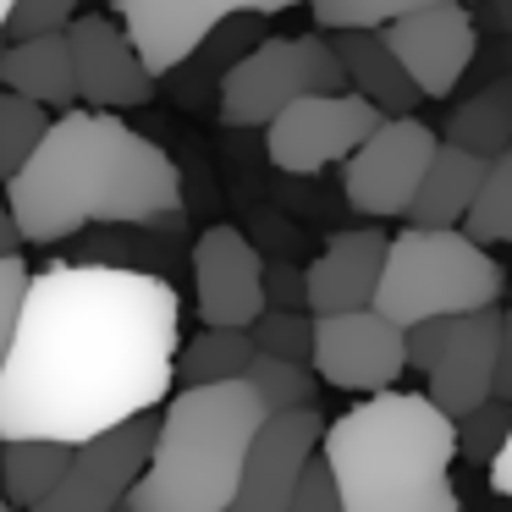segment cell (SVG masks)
I'll return each instance as SVG.
<instances>
[{"label": "cell", "instance_id": "cell-18", "mask_svg": "<svg viewBox=\"0 0 512 512\" xmlns=\"http://www.w3.org/2000/svg\"><path fill=\"white\" fill-rule=\"evenodd\" d=\"M0 89L23 94L45 111H78V67H72V39L39 34V39H6L0 45Z\"/></svg>", "mask_w": 512, "mask_h": 512}, {"label": "cell", "instance_id": "cell-19", "mask_svg": "<svg viewBox=\"0 0 512 512\" xmlns=\"http://www.w3.org/2000/svg\"><path fill=\"white\" fill-rule=\"evenodd\" d=\"M331 45H336V61H342V72H347V89L364 94L386 122L391 116L419 111L424 94L413 89V78L402 72V61L391 56V45H386L380 28H342V34H331Z\"/></svg>", "mask_w": 512, "mask_h": 512}, {"label": "cell", "instance_id": "cell-42", "mask_svg": "<svg viewBox=\"0 0 512 512\" xmlns=\"http://www.w3.org/2000/svg\"><path fill=\"white\" fill-rule=\"evenodd\" d=\"M116 512H133V507H127V501H122V507H116Z\"/></svg>", "mask_w": 512, "mask_h": 512}, {"label": "cell", "instance_id": "cell-34", "mask_svg": "<svg viewBox=\"0 0 512 512\" xmlns=\"http://www.w3.org/2000/svg\"><path fill=\"white\" fill-rule=\"evenodd\" d=\"M496 397L512 402V298L501 303V364H496Z\"/></svg>", "mask_w": 512, "mask_h": 512}, {"label": "cell", "instance_id": "cell-13", "mask_svg": "<svg viewBox=\"0 0 512 512\" xmlns=\"http://www.w3.org/2000/svg\"><path fill=\"white\" fill-rule=\"evenodd\" d=\"M193 298H199V320L221 331H254V320L270 309L265 259L237 226H210L193 243Z\"/></svg>", "mask_w": 512, "mask_h": 512}, {"label": "cell", "instance_id": "cell-24", "mask_svg": "<svg viewBox=\"0 0 512 512\" xmlns=\"http://www.w3.org/2000/svg\"><path fill=\"white\" fill-rule=\"evenodd\" d=\"M50 127H56V116H50L45 105L0 89V182H12L17 171L39 155V144L50 138Z\"/></svg>", "mask_w": 512, "mask_h": 512}, {"label": "cell", "instance_id": "cell-9", "mask_svg": "<svg viewBox=\"0 0 512 512\" xmlns=\"http://www.w3.org/2000/svg\"><path fill=\"white\" fill-rule=\"evenodd\" d=\"M303 0H116V23L133 34L149 72H177L188 56H199L204 39L221 34L232 17H276Z\"/></svg>", "mask_w": 512, "mask_h": 512}, {"label": "cell", "instance_id": "cell-2", "mask_svg": "<svg viewBox=\"0 0 512 512\" xmlns=\"http://www.w3.org/2000/svg\"><path fill=\"white\" fill-rule=\"evenodd\" d=\"M23 243H61L83 226H144L182 204V171L155 138L111 111L56 116L39 155L6 182Z\"/></svg>", "mask_w": 512, "mask_h": 512}, {"label": "cell", "instance_id": "cell-15", "mask_svg": "<svg viewBox=\"0 0 512 512\" xmlns=\"http://www.w3.org/2000/svg\"><path fill=\"white\" fill-rule=\"evenodd\" d=\"M72 67H78V100L89 111H138L155 100V72L138 56L133 34L111 17H72Z\"/></svg>", "mask_w": 512, "mask_h": 512}, {"label": "cell", "instance_id": "cell-16", "mask_svg": "<svg viewBox=\"0 0 512 512\" xmlns=\"http://www.w3.org/2000/svg\"><path fill=\"white\" fill-rule=\"evenodd\" d=\"M320 441H325L320 408L270 413L265 430H259V441H254V452H248L243 485H237V496H232L226 512H287L303 468L320 457Z\"/></svg>", "mask_w": 512, "mask_h": 512}, {"label": "cell", "instance_id": "cell-25", "mask_svg": "<svg viewBox=\"0 0 512 512\" xmlns=\"http://www.w3.org/2000/svg\"><path fill=\"white\" fill-rule=\"evenodd\" d=\"M463 232L474 237L479 248L512 243V144L501 149V155H490L485 182H479V199H474V210H468Z\"/></svg>", "mask_w": 512, "mask_h": 512}, {"label": "cell", "instance_id": "cell-22", "mask_svg": "<svg viewBox=\"0 0 512 512\" xmlns=\"http://www.w3.org/2000/svg\"><path fill=\"white\" fill-rule=\"evenodd\" d=\"M72 452L67 441H6V479H0V496L12 501L17 512H34L39 501H50V490L67 479Z\"/></svg>", "mask_w": 512, "mask_h": 512}, {"label": "cell", "instance_id": "cell-12", "mask_svg": "<svg viewBox=\"0 0 512 512\" xmlns=\"http://www.w3.org/2000/svg\"><path fill=\"white\" fill-rule=\"evenodd\" d=\"M441 138L430 133L413 116H391L353 160H347V204L358 215H375V221H391V215H408L413 193H419L424 171H430Z\"/></svg>", "mask_w": 512, "mask_h": 512}, {"label": "cell", "instance_id": "cell-8", "mask_svg": "<svg viewBox=\"0 0 512 512\" xmlns=\"http://www.w3.org/2000/svg\"><path fill=\"white\" fill-rule=\"evenodd\" d=\"M380 127H386V116L364 94H309L265 127V155L287 177H314L336 160H353Z\"/></svg>", "mask_w": 512, "mask_h": 512}, {"label": "cell", "instance_id": "cell-29", "mask_svg": "<svg viewBox=\"0 0 512 512\" xmlns=\"http://www.w3.org/2000/svg\"><path fill=\"white\" fill-rule=\"evenodd\" d=\"M254 347L287 364H314V320L303 309H265L254 320Z\"/></svg>", "mask_w": 512, "mask_h": 512}, {"label": "cell", "instance_id": "cell-1", "mask_svg": "<svg viewBox=\"0 0 512 512\" xmlns=\"http://www.w3.org/2000/svg\"><path fill=\"white\" fill-rule=\"evenodd\" d=\"M182 303L127 265H50L34 276L0 369V441L83 446L171 402Z\"/></svg>", "mask_w": 512, "mask_h": 512}, {"label": "cell", "instance_id": "cell-17", "mask_svg": "<svg viewBox=\"0 0 512 512\" xmlns=\"http://www.w3.org/2000/svg\"><path fill=\"white\" fill-rule=\"evenodd\" d=\"M391 237L380 226H358V232H336L331 243L314 254V265L303 270V292H309L314 320L353 309H375L380 276H386Z\"/></svg>", "mask_w": 512, "mask_h": 512}, {"label": "cell", "instance_id": "cell-31", "mask_svg": "<svg viewBox=\"0 0 512 512\" xmlns=\"http://www.w3.org/2000/svg\"><path fill=\"white\" fill-rule=\"evenodd\" d=\"M72 12H78V0H17L12 23H6V39L61 34V28H72Z\"/></svg>", "mask_w": 512, "mask_h": 512}, {"label": "cell", "instance_id": "cell-26", "mask_svg": "<svg viewBox=\"0 0 512 512\" xmlns=\"http://www.w3.org/2000/svg\"><path fill=\"white\" fill-rule=\"evenodd\" d=\"M248 391L265 402V413H292V408H314L320 375H314V364H287V358L259 353L248 364Z\"/></svg>", "mask_w": 512, "mask_h": 512}, {"label": "cell", "instance_id": "cell-28", "mask_svg": "<svg viewBox=\"0 0 512 512\" xmlns=\"http://www.w3.org/2000/svg\"><path fill=\"white\" fill-rule=\"evenodd\" d=\"M507 441H512V402H501V397L479 402L474 413L457 419V452H463L468 463L496 468V457L507 452Z\"/></svg>", "mask_w": 512, "mask_h": 512}, {"label": "cell", "instance_id": "cell-14", "mask_svg": "<svg viewBox=\"0 0 512 512\" xmlns=\"http://www.w3.org/2000/svg\"><path fill=\"white\" fill-rule=\"evenodd\" d=\"M391 45V56L402 61V72L413 78V89L424 100H446V94L463 83L468 61L479 50V17L463 0H446V6H430V12H413L402 23L380 28Z\"/></svg>", "mask_w": 512, "mask_h": 512}, {"label": "cell", "instance_id": "cell-20", "mask_svg": "<svg viewBox=\"0 0 512 512\" xmlns=\"http://www.w3.org/2000/svg\"><path fill=\"white\" fill-rule=\"evenodd\" d=\"M485 166H490V155L441 144L408 204V226H419V232H463L468 210L479 199V182H485Z\"/></svg>", "mask_w": 512, "mask_h": 512}, {"label": "cell", "instance_id": "cell-40", "mask_svg": "<svg viewBox=\"0 0 512 512\" xmlns=\"http://www.w3.org/2000/svg\"><path fill=\"white\" fill-rule=\"evenodd\" d=\"M0 512H17V507H12V501H6V496H0Z\"/></svg>", "mask_w": 512, "mask_h": 512}, {"label": "cell", "instance_id": "cell-6", "mask_svg": "<svg viewBox=\"0 0 512 512\" xmlns=\"http://www.w3.org/2000/svg\"><path fill=\"white\" fill-rule=\"evenodd\" d=\"M309 94H347V72L336 45L314 28L298 39H259L248 56L221 72V122L226 127H270L287 105Z\"/></svg>", "mask_w": 512, "mask_h": 512}, {"label": "cell", "instance_id": "cell-11", "mask_svg": "<svg viewBox=\"0 0 512 512\" xmlns=\"http://www.w3.org/2000/svg\"><path fill=\"white\" fill-rule=\"evenodd\" d=\"M155 435H160V419L155 413H138V419L83 441L78 452H72L67 479H61V485L50 490V501H39L34 512H116L133 496L138 479H144Z\"/></svg>", "mask_w": 512, "mask_h": 512}, {"label": "cell", "instance_id": "cell-21", "mask_svg": "<svg viewBox=\"0 0 512 512\" xmlns=\"http://www.w3.org/2000/svg\"><path fill=\"white\" fill-rule=\"evenodd\" d=\"M259 358L248 331H221V325H199V336H188L177 353V380L188 386H232L248 380V364Z\"/></svg>", "mask_w": 512, "mask_h": 512}, {"label": "cell", "instance_id": "cell-30", "mask_svg": "<svg viewBox=\"0 0 512 512\" xmlns=\"http://www.w3.org/2000/svg\"><path fill=\"white\" fill-rule=\"evenodd\" d=\"M28 287H34V276H28L23 259H0V369H6V358H12V342H17V325H23Z\"/></svg>", "mask_w": 512, "mask_h": 512}, {"label": "cell", "instance_id": "cell-38", "mask_svg": "<svg viewBox=\"0 0 512 512\" xmlns=\"http://www.w3.org/2000/svg\"><path fill=\"white\" fill-rule=\"evenodd\" d=\"M12 6H17V0H0V45H6V23H12Z\"/></svg>", "mask_w": 512, "mask_h": 512}, {"label": "cell", "instance_id": "cell-3", "mask_svg": "<svg viewBox=\"0 0 512 512\" xmlns=\"http://www.w3.org/2000/svg\"><path fill=\"white\" fill-rule=\"evenodd\" d=\"M342 512H463L452 485L457 424L424 391H380L325 424Z\"/></svg>", "mask_w": 512, "mask_h": 512}, {"label": "cell", "instance_id": "cell-36", "mask_svg": "<svg viewBox=\"0 0 512 512\" xmlns=\"http://www.w3.org/2000/svg\"><path fill=\"white\" fill-rule=\"evenodd\" d=\"M479 17H485L490 28H501V34H512V0H485Z\"/></svg>", "mask_w": 512, "mask_h": 512}, {"label": "cell", "instance_id": "cell-4", "mask_svg": "<svg viewBox=\"0 0 512 512\" xmlns=\"http://www.w3.org/2000/svg\"><path fill=\"white\" fill-rule=\"evenodd\" d=\"M265 419L270 413L248 391V380L171 391L149 468L133 485L127 507L133 512H226L237 485H243L248 452H254Z\"/></svg>", "mask_w": 512, "mask_h": 512}, {"label": "cell", "instance_id": "cell-41", "mask_svg": "<svg viewBox=\"0 0 512 512\" xmlns=\"http://www.w3.org/2000/svg\"><path fill=\"white\" fill-rule=\"evenodd\" d=\"M463 6H485V0H463Z\"/></svg>", "mask_w": 512, "mask_h": 512}, {"label": "cell", "instance_id": "cell-32", "mask_svg": "<svg viewBox=\"0 0 512 512\" xmlns=\"http://www.w3.org/2000/svg\"><path fill=\"white\" fill-rule=\"evenodd\" d=\"M287 512H342V490H336V474L325 457H314L309 468H303L298 490H292V507Z\"/></svg>", "mask_w": 512, "mask_h": 512}, {"label": "cell", "instance_id": "cell-23", "mask_svg": "<svg viewBox=\"0 0 512 512\" xmlns=\"http://www.w3.org/2000/svg\"><path fill=\"white\" fill-rule=\"evenodd\" d=\"M446 144L474 149V155H501L512 144V72L446 116Z\"/></svg>", "mask_w": 512, "mask_h": 512}, {"label": "cell", "instance_id": "cell-37", "mask_svg": "<svg viewBox=\"0 0 512 512\" xmlns=\"http://www.w3.org/2000/svg\"><path fill=\"white\" fill-rule=\"evenodd\" d=\"M490 485H496V496L512 501V441H507V452L496 457V468H490Z\"/></svg>", "mask_w": 512, "mask_h": 512}, {"label": "cell", "instance_id": "cell-7", "mask_svg": "<svg viewBox=\"0 0 512 512\" xmlns=\"http://www.w3.org/2000/svg\"><path fill=\"white\" fill-rule=\"evenodd\" d=\"M408 364L424 375V397L463 419L479 402L496 397V364H501V303L479 314H452V320H424L408 331Z\"/></svg>", "mask_w": 512, "mask_h": 512}, {"label": "cell", "instance_id": "cell-39", "mask_svg": "<svg viewBox=\"0 0 512 512\" xmlns=\"http://www.w3.org/2000/svg\"><path fill=\"white\" fill-rule=\"evenodd\" d=\"M0 479H6V441H0Z\"/></svg>", "mask_w": 512, "mask_h": 512}, {"label": "cell", "instance_id": "cell-10", "mask_svg": "<svg viewBox=\"0 0 512 512\" xmlns=\"http://www.w3.org/2000/svg\"><path fill=\"white\" fill-rule=\"evenodd\" d=\"M402 369H408V331L391 325L380 309L314 320V375H320V386L380 397V391H397Z\"/></svg>", "mask_w": 512, "mask_h": 512}, {"label": "cell", "instance_id": "cell-35", "mask_svg": "<svg viewBox=\"0 0 512 512\" xmlns=\"http://www.w3.org/2000/svg\"><path fill=\"white\" fill-rule=\"evenodd\" d=\"M17 248H23V232H17V215H12V204L0 199V259H23Z\"/></svg>", "mask_w": 512, "mask_h": 512}, {"label": "cell", "instance_id": "cell-5", "mask_svg": "<svg viewBox=\"0 0 512 512\" xmlns=\"http://www.w3.org/2000/svg\"><path fill=\"white\" fill-rule=\"evenodd\" d=\"M501 292H507V270L468 232H419V226H408L402 237H391L375 309L391 325L413 331L424 320L496 309Z\"/></svg>", "mask_w": 512, "mask_h": 512}, {"label": "cell", "instance_id": "cell-27", "mask_svg": "<svg viewBox=\"0 0 512 512\" xmlns=\"http://www.w3.org/2000/svg\"><path fill=\"white\" fill-rule=\"evenodd\" d=\"M430 6H446V0H309L320 34H342V28H391L413 12H430Z\"/></svg>", "mask_w": 512, "mask_h": 512}, {"label": "cell", "instance_id": "cell-33", "mask_svg": "<svg viewBox=\"0 0 512 512\" xmlns=\"http://www.w3.org/2000/svg\"><path fill=\"white\" fill-rule=\"evenodd\" d=\"M265 298H270V309H309L303 270H270L265 265Z\"/></svg>", "mask_w": 512, "mask_h": 512}]
</instances>
